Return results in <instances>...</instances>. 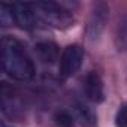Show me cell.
<instances>
[{
	"label": "cell",
	"instance_id": "6da1fadb",
	"mask_svg": "<svg viewBox=\"0 0 127 127\" xmlns=\"http://www.w3.org/2000/svg\"><path fill=\"white\" fill-rule=\"evenodd\" d=\"M2 51V69L17 81H30L34 78V64L26 51L24 45L11 36H3L0 42Z\"/></svg>",
	"mask_w": 127,
	"mask_h": 127
},
{
	"label": "cell",
	"instance_id": "8fae6325",
	"mask_svg": "<svg viewBox=\"0 0 127 127\" xmlns=\"http://www.w3.org/2000/svg\"><path fill=\"white\" fill-rule=\"evenodd\" d=\"M115 126L117 127H127V105H123L115 115Z\"/></svg>",
	"mask_w": 127,
	"mask_h": 127
},
{
	"label": "cell",
	"instance_id": "7a4b0ae2",
	"mask_svg": "<svg viewBox=\"0 0 127 127\" xmlns=\"http://www.w3.org/2000/svg\"><path fill=\"white\" fill-rule=\"evenodd\" d=\"M34 6L40 15L43 24L54 27H67L72 24V11L58 2H34Z\"/></svg>",
	"mask_w": 127,
	"mask_h": 127
},
{
	"label": "cell",
	"instance_id": "277c9868",
	"mask_svg": "<svg viewBox=\"0 0 127 127\" xmlns=\"http://www.w3.org/2000/svg\"><path fill=\"white\" fill-rule=\"evenodd\" d=\"M108 15H109V8L105 3H97L93 8L90 21H88V27H87V36L90 40H97L100 33L105 29V24L108 21Z\"/></svg>",
	"mask_w": 127,
	"mask_h": 127
},
{
	"label": "cell",
	"instance_id": "30bf717a",
	"mask_svg": "<svg viewBox=\"0 0 127 127\" xmlns=\"http://www.w3.org/2000/svg\"><path fill=\"white\" fill-rule=\"evenodd\" d=\"M54 121L57 123L58 127H72V126H73V118H72V115H70L69 112H66V111L57 112L55 117H54Z\"/></svg>",
	"mask_w": 127,
	"mask_h": 127
},
{
	"label": "cell",
	"instance_id": "7c38bea8",
	"mask_svg": "<svg viewBox=\"0 0 127 127\" xmlns=\"http://www.w3.org/2000/svg\"><path fill=\"white\" fill-rule=\"evenodd\" d=\"M0 127H8V126H6V124H2V126H0Z\"/></svg>",
	"mask_w": 127,
	"mask_h": 127
},
{
	"label": "cell",
	"instance_id": "3957f363",
	"mask_svg": "<svg viewBox=\"0 0 127 127\" xmlns=\"http://www.w3.org/2000/svg\"><path fill=\"white\" fill-rule=\"evenodd\" d=\"M84 51L79 45H69L63 49L58 60V75L63 79L73 76L82 66Z\"/></svg>",
	"mask_w": 127,
	"mask_h": 127
},
{
	"label": "cell",
	"instance_id": "52a82bcc",
	"mask_svg": "<svg viewBox=\"0 0 127 127\" xmlns=\"http://www.w3.org/2000/svg\"><path fill=\"white\" fill-rule=\"evenodd\" d=\"M34 52H36V57L42 61V63H46V64H52L55 60H60V52H58V48L54 42H39L36 46H34Z\"/></svg>",
	"mask_w": 127,
	"mask_h": 127
},
{
	"label": "cell",
	"instance_id": "5b68a950",
	"mask_svg": "<svg viewBox=\"0 0 127 127\" xmlns=\"http://www.w3.org/2000/svg\"><path fill=\"white\" fill-rule=\"evenodd\" d=\"M84 91H85V97L94 103H100L105 100V88H103V82L102 78L96 73V72H90L85 76L84 81Z\"/></svg>",
	"mask_w": 127,
	"mask_h": 127
},
{
	"label": "cell",
	"instance_id": "9c48e42d",
	"mask_svg": "<svg viewBox=\"0 0 127 127\" xmlns=\"http://www.w3.org/2000/svg\"><path fill=\"white\" fill-rule=\"evenodd\" d=\"M76 114H78V118L81 120V123H82L84 126L93 127V126L96 124V117H94V114H93L87 106L78 103V105H76Z\"/></svg>",
	"mask_w": 127,
	"mask_h": 127
},
{
	"label": "cell",
	"instance_id": "8992f818",
	"mask_svg": "<svg viewBox=\"0 0 127 127\" xmlns=\"http://www.w3.org/2000/svg\"><path fill=\"white\" fill-rule=\"evenodd\" d=\"M2 111L9 118H18V115L23 111L21 103L18 102L17 96L12 93V88L6 82H3L2 85Z\"/></svg>",
	"mask_w": 127,
	"mask_h": 127
},
{
	"label": "cell",
	"instance_id": "ba28073f",
	"mask_svg": "<svg viewBox=\"0 0 127 127\" xmlns=\"http://www.w3.org/2000/svg\"><path fill=\"white\" fill-rule=\"evenodd\" d=\"M114 40H115V46L118 51H127V15L118 20Z\"/></svg>",
	"mask_w": 127,
	"mask_h": 127
}]
</instances>
